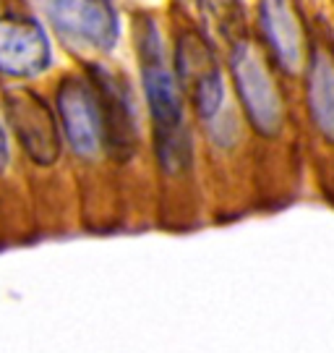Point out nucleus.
Here are the masks:
<instances>
[{
    "label": "nucleus",
    "mask_w": 334,
    "mask_h": 353,
    "mask_svg": "<svg viewBox=\"0 0 334 353\" xmlns=\"http://www.w3.org/2000/svg\"><path fill=\"white\" fill-rule=\"evenodd\" d=\"M6 118L24 152L37 165H52L61 157V126L50 105L32 89H11L6 94Z\"/></svg>",
    "instance_id": "5"
},
{
    "label": "nucleus",
    "mask_w": 334,
    "mask_h": 353,
    "mask_svg": "<svg viewBox=\"0 0 334 353\" xmlns=\"http://www.w3.org/2000/svg\"><path fill=\"white\" fill-rule=\"evenodd\" d=\"M173 71L180 89L191 94L198 118L204 123H211L222 110L225 81L209 42L194 29L180 32V37H178Z\"/></svg>",
    "instance_id": "3"
},
{
    "label": "nucleus",
    "mask_w": 334,
    "mask_h": 353,
    "mask_svg": "<svg viewBox=\"0 0 334 353\" xmlns=\"http://www.w3.org/2000/svg\"><path fill=\"white\" fill-rule=\"evenodd\" d=\"M58 113L71 150L79 157H94L102 147V128L94 89L87 76H68L58 87Z\"/></svg>",
    "instance_id": "8"
},
{
    "label": "nucleus",
    "mask_w": 334,
    "mask_h": 353,
    "mask_svg": "<svg viewBox=\"0 0 334 353\" xmlns=\"http://www.w3.org/2000/svg\"><path fill=\"white\" fill-rule=\"evenodd\" d=\"M6 165H8V139H6L3 126H0V173L6 170Z\"/></svg>",
    "instance_id": "11"
},
{
    "label": "nucleus",
    "mask_w": 334,
    "mask_h": 353,
    "mask_svg": "<svg viewBox=\"0 0 334 353\" xmlns=\"http://www.w3.org/2000/svg\"><path fill=\"white\" fill-rule=\"evenodd\" d=\"M259 21L264 39L277 65L287 74H298L303 65V32L287 0H261Z\"/></svg>",
    "instance_id": "9"
},
{
    "label": "nucleus",
    "mask_w": 334,
    "mask_h": 353,
    "mask_svg": "<svg viewBox=\"0 0 334 353\" xmlns=\"http://www.w3.org/2000/svg\"><path fill=\"white\" fill-rule=\"evenodd\" d=\"M309 113L324 139L334 144V58L322 48L309 63Z\"/></svg>",
    "instance_id": "10"
},
{
    "label": "nucleus",
    "mask_w": 334,
    "mask_h": 353,
    "mask_svg": "<svg viewBox=\"0 0 334 353\" xmlns=\"http://www.w3.org/2000/svg\"><path fill=\"white\" fill-rule=\"evenodd\" d=\"M136 48L141 63V81L147 94L149 115L154 126V147L162 170L180 173L191 163V137L183 118V89L167 63L165 42L152 19L136 24Z\"/></svg>",
    "instance_id": "1"
},
{
    "label": "nucleus",
    "mask_w": 334,
    "mask_h": 353,
    "mask_svg": "<svg viewBox=\"0 0 334 353\" xmlns=\"http://www.w3.org/2000/svg\"><path fill=\"white\" fill-rule=\"evenodd\" d=\"M89 84L94 89L99 110V128H102V147L110 152L115 160H128L138 144L136 110L125 79L105 68L89 65Z\"/></svg>",
    "instance_id": "4"
},
{
    "label": "nucleus",
    "mask_w": 334,
    "mask_h": 353,
    "mask_svg": "<svg viewBox=\"0 0 334 353\" xmlns=\"http://www.w3.org/2000/svg\"><path fill=\"white\" fill-rule=\"evenodd\" d=\"M52 61L45 29L26 16L0 19V74L11 79H32L48 71Z\"/></svg>",
    "instance_id": "7"
},
{
    "label": "nucleus",
    "mask_w": 334,
    "mask_h": 353,
    "mask_svg": "<svg viewBox=\"0 0 334 353\" xmlns=\"http://www.w3.org/2000/svg\"><path fill=\"white\" fill-rule=\"evenodd\" d=\"M50 24L68 42L107 52L121 37L118 13L107 0H52Z\"/></svg>",
    "instance_id": "6"
},
{
    "label": "nucleus",
    "mask_w": 334,
    "mask_h": 353,
    "mask_svg": "<svg viewBox=\"0 0 334 353\" xmlns=\"http://www.w3.org/2000/svg\"><path fill=\"white\" fill-rule=\"evenodd\" d=\"M230 71L246 118L261 137H277L285 123L282 97L274 87L267 63L248 39H236L230 50Z\"/></svg>",
    "instance_id": "2"
}]
</instances>
